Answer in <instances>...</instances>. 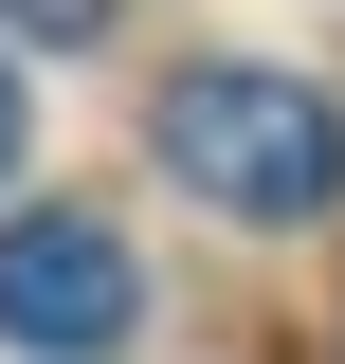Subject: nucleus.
<instances>
[{"label":"nucleus","instance_id":"nucleus-2","mask_svg":"<svg viewBox=\"0 0 345 364\" xmlns=\"http://www.w3.org/2000/svg\"><path fill=\"white\" fill-rule=\"evenodd\" d=\"M128 310H146V273H128V237L109 219H0V346H37V364H109L128 346Z\"/></svg>","mask_w":345,"mask_h":364},{"label":"nucleus","instance_id":"nucleus-4","mask_svg":"<svg viewBox=\"0 0 345 364\" xmlns=\"http://www.w3.org/2000/svg\"><path fill=\"white\" fill-rule=\"evenodd\" d=\"M0 164H18V55H0Z\"/></svg>","mask_w":345,"mask_h":364},{"label":"nucleus","instance_id":"nucleus-3","mask_svg":"<svg viewBox=\"0 0 345 364\" xmlns=\"http://www.w3.org/2000/svg\"><path fill=\"white\" fill-rule=\"evenodd\" d=\"M0 18H18V37H91L109 0H0Z\"/></svg>","mask_w":345,"mask_h":364},{"label":"nucleus","instance_id":"nucleus-1","mask_svg":"<svg viewBox=\"0 0 345 364\" xmlns=\"http://www.w3.org/2000/svg\"><path fill=\"white\" fill-rule=\"evenodd\" d=\"M146 146L182 164V200H218V219H327L345 200V109L309 73H182L164 109H146Z\"/></svg>","mask_w":345,"mask_h":364}]
</instances>
